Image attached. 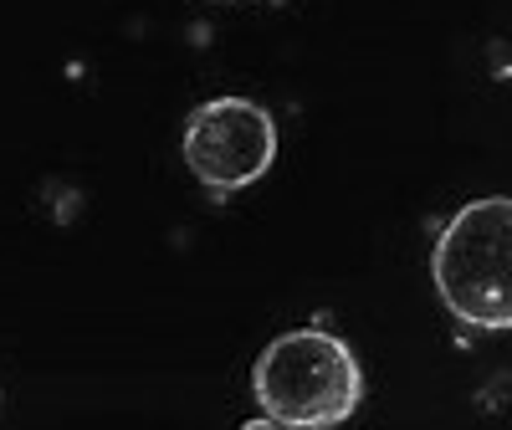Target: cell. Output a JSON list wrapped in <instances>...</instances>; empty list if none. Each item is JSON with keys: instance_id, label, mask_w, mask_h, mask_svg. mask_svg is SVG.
Listing matches in <instances>:
<instances>
[{"instance_id": "obj_2", "label": "cell", "mask_w": 512, "mask_h": 430, "mask_svg": "<svg viewBox=\"0 0 512 430\" xmlns=\"http://www.w3.org/2000/svg\"><path fill=\"white\" fill-rule=\"evenodd\" d=\"M441 308L477 333H512V195L456 205L431 246Z\"/></svg>"}, {"instance_id": "obj_4", "label": "cell", "mask_w": 512, "mask_h": 430, "mask_svg": "<svg viewBox=\"0 0 512 430\" xmlns=\"http://www.w3.org/2000/svg\"><path fill=\"white\" fill-rule=\"evenodd\" d=\"M226 6H231V0H226Z\"/></svg>"}, {"instance_id": "obj_1", "label": "cell", "mask_w": 512, "mask_h": 430, "mask_svg": "<svg viewBox=\"0 0 512 430\" xmlns=\"http://www.w3.org/2000/svg\"><path fill=\"white\" fill-rule=\"evenodd\" d=\"M251 400L262 410V425L333 430L364 400L359 354L333 328H287L256 354Z\"/></svg>"}, {"instance_id": "obj_3", "label": "cell", "mask_w": 512, "mask_h": 430, "mask_svg": "<svg viewBox=\"0 0 512 430\" xmlns=\"http://www.w3.org/2000/svg\"><path fill=\"white\" fill-rule=\"evenodd\" d=\"M180 154L190 164L195 185L221 205V200L256 185L272 169V159H277V118L256 98H236V93L205 98L185 118Z\"/></svg>"}]
</instances>
